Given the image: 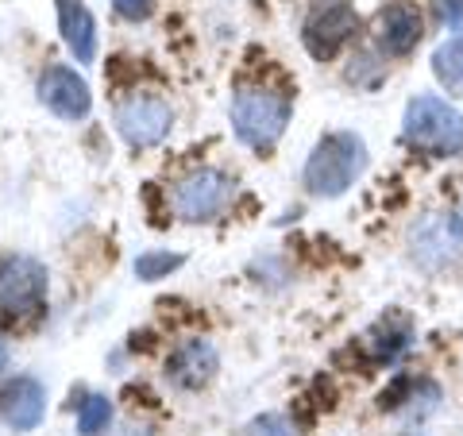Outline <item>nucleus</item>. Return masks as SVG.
I'll return each instance as SVG.
<instances>
[{
    "mask_svg": "<svg viewBox=\"0 0 463 436\" xmlns=\"http://www.w3.org/2000/svg\"><path fill=\"white\" fill-rule=\"evenodd\" d=\"M43 413H47V390H43V383L20 374V379H8L0 386V417H5L8 429L32 432L43 421Z\"/></svg>",
    "mask_w": 463,
    "mask_h": 436,
    "instance_id": "0eeeda50",
    "label": "nucleus"
},
{
    "mask_svg": "<svg viewBox=\"0 0 463 436\" xmlns=\"http://www.w3.org/2000/svg\"><path fill=\"white\" fill-rule=\"evenodd\" d=\"M317 5H325V8H336V5H344V0H317Z\"/></svg>",
    "mask_w": 463,
    "mask_h": 436,
    "instance_id": "f3484780",
    "label": "nucleus"
},
{
    "mask_svg": "<svg viewBox=\"0 0 463 436\" xmlns=\"http://www.w3.org/2000/svg\"><path fill=\"white\" fill-rule=\"evenodd\" d=\"M355 27H359V20H355V12L347 5L325 8L321 16H313L306 24V47H309L313 58H321V62H325V58H332L347 39H352Z\"/></svg>",
    "mask_w": 463,
    "mask_h": 436,
    "instance_id": "1a4fd4ad",
    "label": "nucleus"
},
{
    "mask_svg": "<svg viewBox=\"0 0 463 436\" xmlns=\"http://www.w3.org/2000/svg\"><path fill=\"white\" fill-rule=\"evenodd\" d=\"M170 124H174V112L158 97H132L116 109V132L132 143V147H155V143H163Z\"/></svg>",
    "mask_w": 463,
    "mask_h": 436,
    "instance_id": "39448f33",
    "label": "nucleus"
},
{
    "mask_svg": "<svg viewBox=\"0 0 463 436\" xmlns=\"http://www.w3.org/2000/svg\"><path fill=\"white\" fill-rule=\"evenodd\" d=\"M58 8V32H62L66 47L74 51L78 62H93L97 58V20L85 8V0H54Z\"/></svg>",
    "mask_w": 463,
    "mask_h": 436,
    "instance_id": "9d476101",
    "label": "nucleus"
},
{
    "mask_svg": "<svg viewBox=\"0 0 463 436\" xmlns=\"http://www.w3.org/2000/svg\"><path fill=\"white\" fill-rule=\"evenodd\" d=\"M421 39V16H417L413 5H390L383 8V47L390 54H405L413 43Z\"/></svg>",
    "mask_w": 463,
    "mask_h": 436,
    "instance_id": "f8f14e48",
    "label": "nucleus"
},
{
    "mask_svg": "<svg viewBox=\"0 0 463 436\" xmlns=\"http://www.w3.org/2000/svg\"><path fill=\"white\" fill-rule=\"evenodd\" d=\"M112 421V402L105 394H90L78 410V432L81 436H100Z\"/></svg>",
    "mask_w": 463,
    "mask_h": 436,
    "instance_id": "ddd939ff",
    "label": "nucleus"
},
{
    "mask_svg": "<svg viewBox=\"0 0 463 436\" xmlns=\"http://www.w3.org/2000/svg\"><path fill=\"white\" fill-rule=\"evenodd\" d=\"M286 120H289V105L270 90H240L236 100H232L236 136L243 143H251V147H270L282 136Z\"/></svg>",
    "mask_w": 463,
    "mask_h": 436,
    "instance_id": "f257e3e1",
    "label": "nucleus"
},
{
    "mask_svg": "<svg viewBox=\"0 0 463 436\" xmlns=\"http://www.w3.org/2000/svg\"><path fill=\"white\" fill-rule=\"evenodd\" d=\"M216 367H221V359H216V347L209 340H185L182 347H174V355L166 363V374H170L174 386L201 390L205 383H213Z\"/></svg>",
    "mask_w": 463,
    "mask_h": 436,
    "instance_id": "6e6552de",
    "label": "nucleus"
},
{
    "mask_svg": "<svg viewBox=\"0 0 463 436\" xmlns=\"http://www.w3.org/2000/svg\"><path fill=\"white\" fill-rule=\"evenodd\" d=\"M112 5H116V12H120L124 20H132V24L147 20L155 12V0H112Z\"/></svg>",
    "mask_w": 463,
    "mask_h": 436,
    "instance_id": "2eb2a0df",
    "label": "nucleus"
},
{
    "mask_svg": "<svg viewBox=\"0 0 463 436\" xmlns=\"http://www.w3.org/2000/svg\"><path fill=\"white\" fill-rule=\"evenodd\" d=\"M47 294V267L27 255L0 259V309L5 313H32Z\"/></svg>",
    "mask_w": 463,
    "mask_h": 436,
    "instance_id": "20e7f679",
    "label": "nucleus"
},
{
    "mask_svg": "<svg viewBox=\"0 0 463 436\" xmlns=\"http://www.w3.org/2000/svg\"><path fill=\"white\" fill-rule=\"evenodd\" d=\"M39 100L54 116H62V120H85L90 109H93L90 85H85L74 70H66V66H51L47 74L39 78Z\"/></svg>",
    "mask_w": 463,
    "mask_h": 436,
    "instance_id": "423d86ee",
    "label": "nucleus"
},
{
    "mask_svg": "<svg viewBox=\"0 0 463 436\" xmlns=\"http://www.w3.org/2000/svg\"><path fill=\"white\" fill-rule=\"evenodd\" d=\"M232 197V182L228 174L221 170H194L178 190H174V209H178L182 221H194V224H205L216 221L224 213Z\"/></svg>",
    "mask_w": 463,
    "mask_h": 436,
    "instance_id": "7ed1b4c3",
    "label": "nucleus"
},
{
    "mask_svg": "<svg viewBox=\"0 0 463 436\" xmlns=\"http://www.w3.org/2000/svg\"><path fill=\"white\" fill-rule=\"evenodd\" d=\"M359 166H364V143L352 136H328L309 158L306 185L313 194L336 197L340 190H347V182L359 174Z\"/></svg>",
    "mask_w": 463,
    "mask_h": 436,
    "instance_id": "f03ea898",
    "label": "nucleus"
},
{
    "mask_svg": "<svg viewBox=\"0 0 463 436\" xmlns=\"http://www.w3.org/2000/svg\"><path fill=\"white\" fill-rule=\"evenodd\" d=\"M185 263V255H170V251H147V255H139L136 259V274L143 282H158V279H166L170 270H178Z\"/></svg>",
    "mask_w": 463,
    "mask_h": 436,
    "instance_id": "4468645a",
    "label": "nucleus"
},
{
    "mask_svg": "<svg viewBox=\"0 0 463 436\" xmlns=\"http://www.w3.org/2000/svg\"><path fill=\"white\" fill-rule=\"evenodd\" d=\"M405 132H410L413 143H421V147H448V132L459 136V128H456V116H448L437 100H417L410 109Z\"/></svg>",
    "mask_w": 463,
    "mask_h": 436,
    "instance_id": "9b49d317",
    "label": "nucleus"
},
{
    "mask_svg": "<svg viewBox=\"0 0 463 436\" xmlns=\"http://www.w3.org/2000/svg\"><path fill=\"white\" fill-rule=\"evenodd\" d=\"M5 367H8V347L0 344V371H5Z\"/></svg>",
    "mask_w": 463,
    "mask_h": 436,
    "instance_id": "dca6fc26",
    "label": "nucleus"
}]
</instances>
